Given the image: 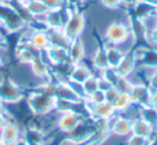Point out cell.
<instances>
[{"label":"cell","instance_id":"e575fe53","mask_svg":"<svg viewBox=\"0 0 157 145\" xmlns=\"http://www.w3.org/2000/svg\"><path fill=\"white\" fill-rule=\"evenodd\" d=\"M11 0H0V3H9Z\"/></svg>","mask_w":157,"mask_h":145},{"label":"cell","instance_id":"30bf717a","mask_svg":"<svg viewBox=\"0 0 157 145\" xmlns=\"http://www.w3.org/2000/svg\"><path fill=\"white\" fill-rule=\"evenodd\" d=\"M131 126L132 119L129 117H115L112 120L111 134H115L116 136H127L131 134Z\"/></svg>","mask_w":157,"mask_h":145},{"label":"cell","instance_id":"f35d334b","mask_svg":"<svg viewBox=\"0 0 157 145\" xmlns=\"http://www.w3.org/2000/svg\"><path fill=\"white\" fill-rule=\"evenodd\" d=\"M155 27H157V20H156V23H155Z\"/></svg>","mask_w":157,"mask_h":145},{"label":"cell","instance_id":"d590c367","mask_svg":"<svg viewBox=\"0 0 157 145\" xmlns=\"http://www.w3.org/2000/svg\"><path fill=\"white\" fill-rule=\"evenodd\" d=\"M2 66H3V61H2V57L0 56V68L2 67Z\"/></svg>","mask_w":157,"mask_h":145},{"label":"cell","instance_id":"44dd1931","mask_svg":"<svg viewBox=\"0 0 157 145\" xmlns=\"http://www.w3.org/2000/svg\"><path fill=\"white\" fill-rule=\"evenodd\" d=\"M93 64L94 66L99 70H105V68H108V62H107V55H105V48H99L96 49L93 56Z\"/></svg>","mask_w":157,"mask_h":145},{"label":"cell","instance_id":"ac0fdd59","mask_svg":"<svg viewBox=\"0 0 157 145\" xmlns=\"http://www.w3.org/2000/svg\"><path fill=\"white\" fill-rule=\"evenodd\" d=\"M133 104L132 97H131L129 92H120L115 101L112 103L114 110L116 113H123L127 112L130 108V106Z\"/></svg>","mask_w":157,"mask_h":145},{"label":"cell","instance_id":"83f0119b","mask_svg":"<svg viewBox=\"0 0 157 145\" xmlns=\"http://www.w3.org/2000/svg\"><path fill=\"white\" fill-rule=\"evenodd\" d=\"M103 3V6L108 8H116L121 5L123 0H101Z\"/></svg>","mask_w":157,"mask_h":145},{"label":"cell","instance_id":"3957f363","mask_svg":"<svg viewBox=\"0 0 157 145\" xmlns=\"http://www.w3.org/2000/svg\"><path fill=\"white\" fill-rule=\"evenodd\" d=\"M130 37V31L125 24L120 22H114L111 23L109 26L107 27V31H105V38L107 40L112 44H122L128 40Z\"/></svg>","mask_w":157,"mask_h":145},{"label":"cell","instance_id":"484cf974","mask_svg":"<svg viewBox=\"0 0 157 145\" xmlns=\"http://www.w3.org/2000/svg\"><path fill=\"white\" fill-rule=\"evenodd\" d=\"M112 84L111 82L108 81L105 78H103L102 76H101L100 78H98V89L101 91H103V92H105L107 90H109L110 88H112Z\"/></svg>","mask_w":157,"mask_h":145},{"label":"cell","instance_id":"8d00e7d4","mask_svg":"<svg viewBox=\"0 0 157 145\" xmlns=\"http://www.w3.org/2000/svg\"><path fill=\"white\" fill-rule=\"evenodd\" d=\"M0 145H7L5 142H3V140H2V139H1V138H0Z\"/></svg>","mask_w":157,"mask_h":145},{"label":"cell","instance_id":"5bb4252c","mask_svg":"<svg viewBox=\"0 0 157 145\" xmlns=\"http://www.w3.org/2000/svg\"><path fill=\"white\" fill-rule=\"evenodd\" d=\"M136 65H137V61H136L133 52H128L124 54L121 63L116 67V72L121 77L128 78V76H130L133 72Z\"/></svg>","mask_w":157,"mask_h":145},{"label":"cell","instance_id":"2e32d148","mask_svg":"<svg viewBox=\"0 0 157 145\" xmlns=\"http://www.w3.org/2000/svg\"><path fill=\"white\" fill-rule=\"evenodd\" d=\"M92 75L93 74L90 72V68H87L85 65H82V64H80V63L74 64L71 72H70V74H69V79L68 80L78 82V84H83V82Z\"/></svg>","mask_w":157,"mask_h":145},{"label":"cell","instance_id":"ba28073f","mask_svg":"<svg viewBox=\"0 0 157 145\" xmlns=\"http://www.w3.org/2000/svg\"><path fill=\"white\" fill-rule=\"evenodd\" d=\"M27 41L39 52H43L48 47L52 46L51 37L48 33H46V31H33Z\"/></svg>","mask_w":157,"mask_h":145},{"label":"cell","instance_id":"277c9868","mask_svg":"<svg viewBox=\"0 0 157 145\" xmlns=\"http://www.w3.org/2000/svg\"><path fill=\"white\" fill-rule=\"evenodd\" d=\"M84 26H85L84 16L81 13H74L63 27V33L71 41L75 38H78V36L83 31Z\"/></svg>","mask_w":157,"mask_h":145},{"label":"cell","instance_id":"d4e9b609","mask_svg":"<svg viewBox=\"0 0 157 145\" xmlns=\"http://www.w3.org/2000/svg\"><path fill=\"white\" fill-rule=\"evenodd\" d=\"M120 94V91L115 88V87H112L109 90H107L105 92V102L108 103H113L115 101V99L117 97V95Z\"/></svg>","mask_w":157,"mask_h":145},{"label":"cell","instance_id":"f1b7e54d","mask_svg":"<svg viewBox=\"0 0 157 145\" xmlns=\"http://www.w3.org/2000/svg\"><path fill=\"white\" fill-rule=\"evenodd\" d=\"M8 122H9V120H8V118H7V115L0 114V131L3 129V127H5Z\"/></svg>","mask_w":157,"mask_h":145},{"label":"cell","instance_id":"9a60e30c","mask_svg":"<svg viewBox=\"0 0 157 145\" xmlns=\"http://www.w3.org/2000/svg\"><path fill=\"white\" fill-rule=\"evenodd\" d=\"M154 129L152 128V126L148 125L146 121H144L142 118L138 117V118L132 119V126H131V134L135 135L143 136V138L151 139L153 134Z\"/></svg>","mask_w":157,"mask_h":145},{"label":"cell","instance_id":"836d02e7","mask_svg":"<svg viewBox=\"0 0 157 145\" xmlns=\"http://www.w3.org/2000/svg\"><path fill=\"white\" fill-rule=\"evenodd\" d=\"M5 44V39H3V38L2 37H1V35H0V51H1V50H2V44Z\"/></svg>","mask_w":157,"mask_h":145},{"label":"cell","instance_id":"1f68e13d","mask_svg":"<svg viewBox=\"0 0 157 145\" xmlns=\"http://www.w3.org/2000/svg\"><path fill=\"white\" fill-rule=\"evenodd\" d=\"M0 114H6L7 115V110L5 107V103L0 101Z\"/></svg>","mask_w":157,"mask_h":145},{"label":"cell","instance_id":"603a6c76","mask_svg":"<svg viewBox=\"0 0 157 145\" xmlns=\"http://www.w3.org/2000/svg\"><path fill=\"white\" fill-rule=\"evenodd\" d=\"M132 85L133 84L131 81H129L128 78L120 77L114 87H115L120 92H129L130 93L131 88H132Z\"/></svg>","mask_w":157,"mask_h":145},{"label":"cell","instance_id":"7c38bea8","mask_svg":"<svg viewBox=\"0 0 157 145\" xmlns=\"http://www.w3.org/2000/svg\"><path fill=\"white\" fill-rule=\"evenodd\" d=\"M68 55H69V61L72 64H78L85 56V48H84L83 42L80 38L71 40L68 47Z\"/></svg>","mask_w":157,"mask_h":145},{"label":"cell","instance_id":"8fae6325","mask_svg":"<svg viewBox=\"0 0 157 145\" xmlns=\"http://www.w3.org/2000/svg\"><path fill=\"white\" fill-rule=\"evenodd\" d=\"M43 52H45L48 61H50L53 65L65 63V62H70L69 55H68V49L63 48V47L52 44V46L48 47Z\"/></svg>","mask_w":157,"mask_h":145},{"label":"cell","instance_id":"4316f807","mask_svg":"<svg viewBox=\"0 0 157 145\" xmlns=\"http://www.w3.org/2000/svg\"><path fill=\"white\" fill-rule=\"evenodd\" d=\"M148 88L151 91H156L157 90V70L148 78Z\"/></svg>","mask_w":157,"mask_h":145},{"label":"cell","instance_id":"d6a6232c","mask_svg":"<svg viewBox=\"0 0 157 145\" xmlns=\"http://www.w3.org/2000/svg\"><path fill=\"white\" fill-rule=\"evenodd\" d=\"M144 1H146L147 3H150V5L153 6L154 8L157 7V0H144Z\"/></svg>","mask_w":157,"mask_h":145},{"label":"cell","instance_id":"d6986e66","mask_svg":"<svg viewBox=\"0 0 157 145\" xmlns=\"http://www.w3.org/2000/svg\"><path fill=\"white\" fill-rule=\"evenodd\" d=\"M30 65L33 74L36 77L40 78V79H48L50 78V69L48 67V64L42 60V57H40V55L33 60V62Z\"/></svg>","mask_w":157,"mask_h":145},{"label":"cell","instance_id":"52a82bcc","mask_svg":"<svg viewBox=\"0 0 157 145\" xmlns=\"http://www.w3.org/2000/svg\"><path fill=\"white\" fill-rule=\"evenodd\" d=\"M86 110L90 113V116L94 120H102V119H112L115 115V110L113 105L108 102H102L96 105H86Z\"/></svg>","mask_w":157,"mask_h":145},{"label":"cell","instance_id":"7a4b0ae2","mask_svg":"<svg viewBox=\"0 0 157 145\" xmlns=\"http://www.w3.org/2000/svg\"><path fill=\"white\" fill-rule=\"evenodd\" d=\"M24 97V93L20 85L11 79H2L0 81V101L3 103L17 104Z\"/></svg>","mask_w":157,"mask_h":145},{"label":"cell","instance_id":"4dcf8cb0","mask_svg":"<svg viewBox=\"0 0 157 145\" xmlns=\"http://www.w3.org/2000/svg\"><path fill=\"white\" fill-rule=\"evenodd\" d=\"M151 105L157 108V90L152 91L151 93Z\"/></svg>","mask_w":157,"mask_h":145},{"label":"cell","instance_id":"ffe728a7","mask_svg":"<svg viewBox=\"0 0 157 145\" xmlns=\"http://www.w3.org/2000/svg\"><path fill=\"white\" fill-rule=\"evenodd\" d=\"M105 55H107L108 66L116 69V67L118 66V64L121 63L123 56H124V53L116 47H108V48H105Z\"/></svg>","mask_w":157,"mask_h":145},{"label":"cell","instance_id":"f546056e","mask_svg":"<svg viewBox=\"0 0 157 145\" xmlns=\"http://www.w3.org/2000/svg\"><path fill=\"white\" fill-rule=\"evenodd\" d=\"M150 40L153 42V44H157V27H155L154 29H152V31H151Z\"/></svg>","mask_w":157,"mask_h":145},{"label":"cell","instance_id":"4fadbf2b","mask_svg":"<svg viewBox=\"0 0 157 145\" xmlns=\"http://www.w3.org/2000/svg\"><path fill=\"white\" fill-rule=\"evenodd\" d=\"M0 138L7 145H13L22 139L20 128L13 122H8L0 131Z\"/></svg>","mask_w":157,"mask_h":145},{"label":"cell","instance_id":"6da1fadb","mask_svg":"<svg viewBox=\"0 0 157 145\" xmlns=\"http://www.w3.org/2000/svg\"><path fill=\"white\" fill-rule=\"evenodd\" d=\"M55 97L43 91L31 92L27 99V105L35 115L43 116L54 110Z\"/></svg>","mask_w":157,"mask_h":145},{"label":"cell","instance_id":"9c48e42d","mask_svg":"<svg viewBox=\"0 0 157 145\" xmlns=\"http://www.w3.org/2000/svg\"><path fill=\"white\" fill-rule=\"evenodd\" d=\"M151 89L144 84H133L130 91L133 103L139 104L140 106L151 105Z\"/></svg>","mask_w":157,"mask_h":145},{"label":"cell","instance_id":"cb8c5ba5","mask_svg":"<svg viewBox=\"0 0 157 145\" xmlns=\"http://www.w3.org/2000/svg\"><path fill=\"white\" fill-rule=\"evenodd\" d=\"M42 3L46 7L48 11L51 10H59L61 9L63 0H41Z\"/></svg>","mask_w":157,"mask_h":145},{"label":"cell","instance_id":"8992f818","mask_svg":"<svg viewBox=\"0 0 157 145\" xmlns=\"http://www.w3.org/2000/svg\"><path fill=\"white\" fill-rule=\"evenodd\" d=\"M136 61L140 62L142 67L146 69L157 70V50L155 49L139 48L133 52Z\"/></svg>","mask_w":157,"mask_h":145},{"label":"cell","instance_id":"74e56055","mask_svg":"<svg viewBox=\"0 0 157 145\" xmlns=\"http://www.w3.org/2000/svg\"><path fill=\"white\" fill-rule=\"evenodd\" d=\"M154 11H155V15H156V16H157V7H156V8H155V10H154Z\"/></svg>","mask_w":157,"mask_h":145},{"label":"cell","instance_id":"5b68a950","mask_svg":"<svg viewBox=\"0 0 157 145\" xmlns=\"http://www.w3.org/2000/svg\"><path fill=\"white\" fill-rule=\"evenodd\" d=\"M82 121H83V116L80 113L75 112V110H69V112L60 114V117L57 121V126L61 132L70 133Z\"/></svg>","mask_w":157,"mask_h":145},{"label":"cell","instance_id":"ab89813d","mask_svg":"<svg viewBox=\"0 0 157 145\" xmlns=\"http://www.w3.org/2000/svg\"><path fill=\"white\" fill-rule=\"evenodd\" d=\"M21 1H24V0H17V2H21Z\"/></svg>","mask_w":157,"mask_h":145},{"label":"cell","instance_id":"7402d4cb","mask_svg":"<svg viewBox=\"0 0 157 145\" xmlns=\"http://www.w3.org/2000/svg\"><path fill=\"white\" fill-rule=\"evenodd\" d=\"M83 88L84 91H85L86 97H90L92 93H94L95 91L98 90V78L96 76L92 75L83 82Z\"/></svg>","mask_w":157,"mask_h":145},{"label":"cell","instance_id":"e0dca14e","mask_svg":"<svg viewBox=\"0 0 157 145\" xmlns=\"http://www.w3.org/2000/svg\"><path fill=\"white\" fill-rule=\"evenodd\" d=\"M139 117L152 126L153 129H157V108L152 105L140 106Z\"/></svg>","mask_w":157,"mask_h":145}]
</instances>
